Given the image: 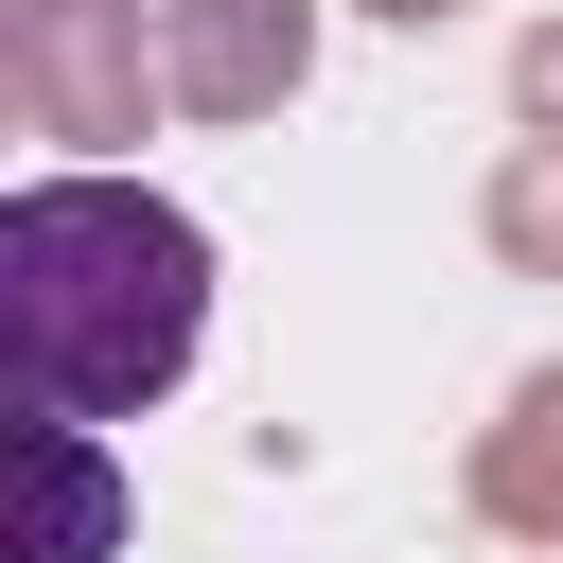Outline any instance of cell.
<instances>
[{
	"label": "cell",
	"mask_w": 563,
	"mask_h": 563,
	"mask_svg": "<svg viewBox=\"0 0 563 563\" xmlns=\"http://www.w3.org/2000/svg\"><path fill=\"white\" fill-rule=\"evenodd\" d=\"M211 352V229L141 176H18L0 194V387L53 422H141Z\"/></svg>",
	"instance_id": "1"
},
{
	"label": "cell",
	"mask_w": 563,
	"mask_h": 563,
	"mask_svg": "<svg viewBox=\"0 0 563 563\" xmlns=\"http://www.w3.org/2000/svg\"><path fill=\"white\" fill-rule=\"evenodd\" d=\"M18 563H123V457H106V422L18 405Z\"/></svg>",
	"instance_id": "2"
}]
</instances>
